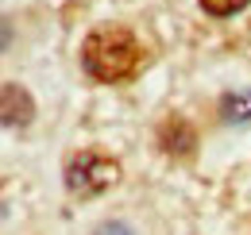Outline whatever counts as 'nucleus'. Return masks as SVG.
Segmentation results:
<instances>
[{"label":"nucleus","instance_id":"423d86ee","mask_svg":"<svg viewBox=\"0 0 251 235\" xmlns=\"http://www.w3.org/2000/svg\"><path fill=\"white\" fill-rule=\"evenodd\" d=\"M93 235H135V232H131L127 224H120V220H108V224H100Z\"/></svg>","mask_w":251,"mask_h":235},{"label":"nucleus","instance_id":"20e7f679","mask_svg":"<svg viewBox=\"0 0 251 235\" xmlns=\"http://www.w3.org/2000/svg\"><path fill=\"white\" fill-rule=\"evenodd\" d=\"M220 116H224V123H251V93L248 89L228 93L220 100Z\"/></svg>","mask_w":251,"mask_h":235},{"label":"nucleus","instance_id":"39448f33","mask_svg":"<svg viewBox=\"0 0 251 235\" xmlns=\"http://www.w3.org/2000/svg\"><path fill=\"white\" fill-rule=\"evenodd\" d=\"M251 0H201V8L209 12V16H232V12H240V8H248Z\"/></svg>","mask_w":251,"mask_h":235},{"label":"nucleus","instance_id":"7ed1b4c3","mask_svg":"<svg viewBox=\"0 0 251 235\" xmlns=\"http://www.w3.org/2000/svg\"><path fill=\"white\" fill-rule=\"evenodd\" d=\"M31 116H35L31 96L16 85V81H4V123H8V127H16V123L24 127V123H31Z\"/></svg>","mask_w":251,"mask_h":235},{"label":"nucleus","instance_id":"f257e3e1","mask_svg":"<svg viewBox=\"0 0 251 235\" xmlns=\"http://www.w3.org/2000/svg\"><path fill=\"white\" fill-rule=\"evenodd\" d=\"M81 62L89 70V77L116 85L135 73L139 66V43L127 27H97L85 43H81Z\"/></svg>","mask_w":251,"mask_h":235},{"label":"nucleus","instance_id":"f03ea898","mask_svg":"<svg viewBox=\"0 0 251 235\" xmlns=\"http://www.w3.org/2000/svg\"><path fill=\"white\" fill-rule=\"evenodd\" d=\"M116 181H120V162L116 158H104L97 150H81L66 166V189L74 197H97V193H104Z\"/></svg>","mask_w":251,"mask_h":235}]
</instances>
